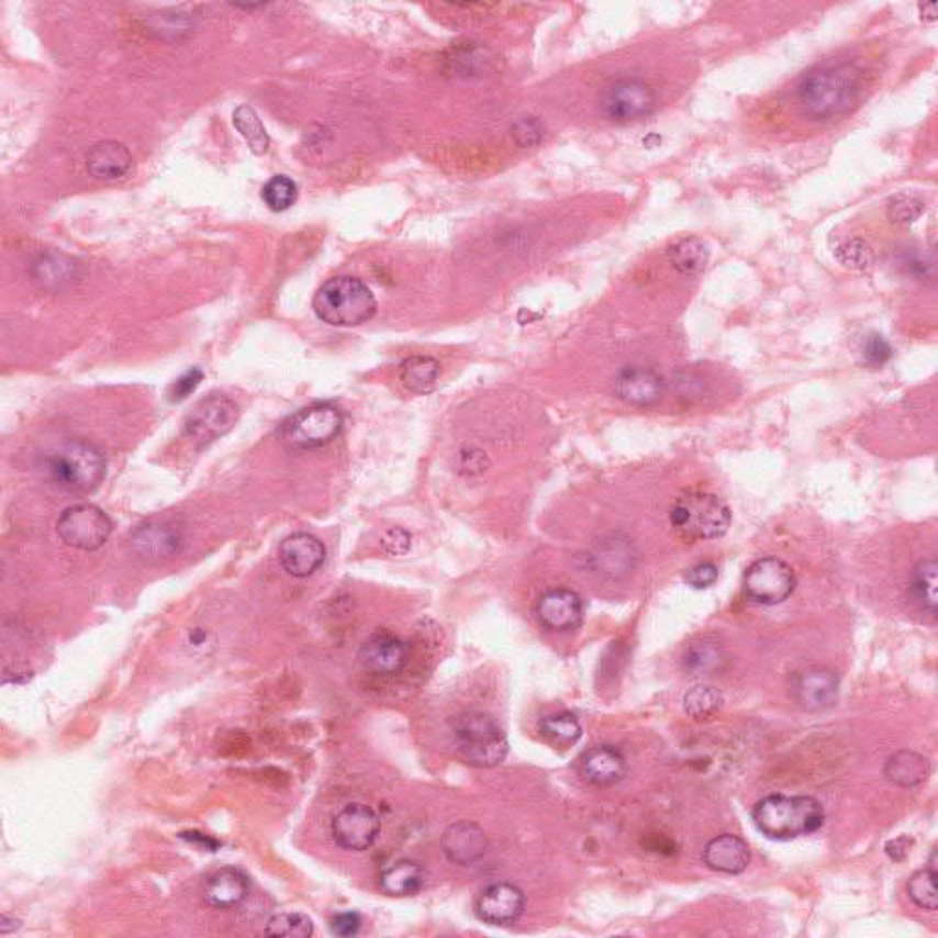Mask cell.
<instances>
[{"label": "cell", "mask_w": 938, "mask_h": 938, "mask_svg": "<svg viewBox=\"0 0 938 938\" xmlns=\"http://www.w3.org/2000/svg\"><path fill=\"white\" fill-rule=\"evenodd\" d=\"M869 89V74L858 62L825 63L795 85V103L811 122H834L860 107Z\"/></svg>", "instance_id": "6da1fadb"}, {"label": "cell", "mask_w": 938, "mask_h": 938, "mask_svg": "<svg viewBox=\"0 0 938 938\" xmlns=\"http://www.w3.org/2000/svg\"><path fill=\"white\" fill-rule=\"evenodd\" d=\"M41 471L63 492L90 495L105 481V455L92 442L70 438L59 442L45 453Z\"/></svg>", "instance_id": "7a4b0ae2"}, {"label": "cell", "mask_w": 938, "mask_h": 938, "mask_svg": "<svg viewBox=\"0 0 938 938\" xmlns=\"http://www.w3.org/2000/svg\"><path fill=\"white\" fill-rule=\"evenodd\" d=\"M751 819L768 839L790 841L817 833L825 823V811L811 795L773 794L753 806Z\"/></svg>", "instance_id": "3957f363"}, {"label": "cell", "mask_w": 938, "mask_h": 938, "mask_svg": "<svg viewBox=\"0 0 938 938\" xmlns=\"http://www.w3.org/2000/svg\"><path fill=\"white\" fill-rule=\"evenodd\" d=\"M314 312L323 323L332 326H358L376 314L375 293L356 277H334L314 295Z\"/></svg>", "instance_id": "277c9868"}, {"label": "cell", "mask_w": 938, "mask_h": 938, "mask_svg": "<svg viewBox=\"0 0 938 938\" xmlns=\"http://www.w3.org/2000/svg\"><path fill=\"white\" fill-rule=\"evenodd\" d=\"M453 737L460 756L476 767H498L509 756V739L495 718L468 712L453 721Z\"/></svg>", "instance_id": "5b68a950"}, {"label": "cell", "mask_w": 938, "mask_h": 938, "mask_svg": "<svg viewBox=\"0 0 938 938\" xmlns=\"http://www.w3.org/2000/svg\"><path fill=\"white\" fill-rule=\"evenodd\" d=\"M669 521L679 536L690 541H707L728 532L732 512L712 493L691 492L673 504Z\"/></svg>", "instance_id": "8992f818"}, {"label": "cell", "mask_w": 938, "mask_h": 938, "mask_svg": "<svg viewBox=\"0 0 938 938\" xmlns=\"http://www.w3.org/2000/svg\"><path fill=\"white\" fill-rule=\"evenodd\" d=\"M343 413L332 403H314L288 416L281 425V440L293 449L326 446L343 429Z\"/></svg>", "instance_id": "52a82bcc"}, {"label": "cell", "mask_w": 938, "mask_h": 938, "mask_svg": "<svg viewBox=\"0 0 938 938\" xmlns=\"http://www.w3.org/2000/svg\"><path fill=\"white\" fill-rule=\"evenodd\" d=\"M241 409L222 392L202 398L183 422V433L197 447H205L227 435L237 424Z\"/></svg>", "instance_id": "ba28073f"}, {"label": "cell", "mask_w": 938, "mask_h": 938, "mask_svg": "<svg viewBox=\"0 0 938 938\" xmlns=\"http://www.w3.org/2000/svg\"><path fill=\"white\" fill-rule=\"evenodd\" d=\"M57 534L68 547L92 552L103 547L112 534V521L94 504H76L63 512Z\"/></svg>", "instance_id": "9c48e42d"}, {"label": "cell", "mask_w": 938, "mask_h": 938, "mask_svg": "<svg viewBox=\"0 0 938 938\" xmlns=\"http://www.w3.org/2000/svg\"><path fill=\"white\" fill-rule=\"evenodd\" d=\"M795 574L789 563L783 559L762 558L757 559L746 570L745 585L746 596L759 605L773 607L779 603L786 602L792 592L795 591Z\"/></svg>", "instance_id": "30bf717a"}, {"label": "cell", "mask_w": 938, "mask_h": 938, "mask_svg": "<svg viewBox=\"0 0 938 938\" xmlns=\"http://www.w3.org/2000/svg\"><path fill=\"white\" fill-rule=\"evenodd\" d=\"M655 107V90L640 79H618L607 85L600 94V109L613 122H636L649 116Z\"/></svg>", "instance_id": "8fae6325"}, {"label": "cell", "mask_w": 938, "mask_h": 938, "mask_svg": "<svg viewBox=\"0 0 938 938\" xmlns=\"http://www.w3.org/2000/svg\"><path fill=\"white\" fill-rule=\"evenodd\" d=\"M331 830L332 838L342 849L361 852L378 838L380 817L364 803H350L334 816Z\"/></svg>", "instance_id": "7c38bea8"}, {"label": "cell", "mask_w": 938, "mask_h": 938, "mask_svg": "<svg viewBox=\"0 0 938 938\" xmlns=\"http://www.w3.org/2000/svg\"><path fill=\"white\" fill-rule=\"evenodd\" d=\"M131 547L147 563H161L182 552L183 534L171 521H147L133 532Z\"/></svg>", "instance_id": "4fadbf2b"}, {"label": "cell", "mask_w": 938, "mask_h": 938, "mask_svg": "<svg viewBox=\"0 0 938 938\" xmlns=\"http://www.w3.org/2000/svg\"><path fill=\"white\" fill-rule=\"evenodd\" d=\"M525 893L514 883H493L482 891L476 911L481 920L492 926H509L520 920L525 911Z\"/></svg>", "instance_id": "5bb4252c"}, {"label": "cell", "mask_w": 938, "mask_h": 938, "mask_svg": "<svg viewBox=\"0 0 938 938\" xmlns=\"http://www.w3.org/2000/svg\"><path fill=\"white\" fill-rule=\"evenodd\" d=\"M407 660L409 649L405 641L387 630H378L375 635H370L359 649V662L370 673H400Z\"/></svg>", "instance_id": "9a60e30c"}, {"label": "cell", "mask_w": 938, "mask_h": 938, "mask_svg": "<svg viewBox=\"0 0 938 938\" xmlns=\"http://www.w3.org/2000/svg\"><path fill=\"white\" fill-rule=\"evenodd\" d=\"M537 618L550 630H574L583 619V602L580 594L570 589H552L539 598L536 605Z\"/></svg>", "instance_id": "2e32d148"}, {"label": "cell", "mask_w": 938, "mask_h": 938, "mask_svg": "<svg viewBox=\"0 0 938 938\" xmlns=\"http://www.w3.org/2000/svg\"><path fill=\"white\" fill-rule=\"evenodd\" d=\"M325 558L326 552L323 543L317 537L304 534V532L288 536L279 548V561H281L282 569L299 580L314 574Z\"/></svg>", "instance_id": "e0dca14e"}, {"label": "cell", "mask_w": 938, "mask_h": 938, "mask_svg": "<svg viewBox=\"0 0 938 938\" xmlns=\"http://www.w3.org/2000/svg\"><path fill=\"white\" fill-rule=\"evenodd\" d=\"M795 701L808 712H822L838 701V677L828 669H808L792 685Z\"/></svg>", "instance_id": "ac0fdd59"}, {"label": "cell", "mask_w": 938, "mask_h": 938, "mask_svg": "<svg viewBox=\"0 0 938 938\" xmlns=\"http://www.w3.org/2000/svg\"><path fill=\"white\" fill-rule=\"evenodd\" d=\"M442 850L451 863L471 866L487 855V834L476 823H455L442 836Z\"/></svg>", "instance_id": "d6986e66"}, {"label": "cell", "mask_w": 938, "mask_h": 938, "mask_svg": "<svg viewBox=\"0 0 938 938\" xmlns=\"http://www.w3.org/2000/svg\"><path fill=\"white\" fill-rule=\"evenodd\" d=\"M614 391L619 400L633 405H652L662 400L666 381L655 370L629 367L619 372Z\"/></svg>", "instance_id": "ffe728a7"}, {"label": "cell", "mask_w": 938, "mask_h": 938, "mask_svg": "<svg viewBox=\"0 0 938 938\" xmlns=\"http://www.w3.org/2000/svg\"><path fill=\"white\" fill-rule=\"evenodd\" d=\"M249 878L237 867L211 872L204 883V898L215 909H233L248 898Z\"/></svg>", "instance_id": "44dd1931"}, {"label": "cell", "mask_w": 938, "mask_h": 938, "mask_svg": "<svg viewBox=\"0 0 938 938\" xmlns=\"http://www.w3.org/2000/svg\"><path fill=\"white\" fill-rule=\"evenodd\" d=\"M583 778L596 786H611L622 781L627 770L625 757L614 746H594L591 750L583 751L578 761Z\"/></svg>", "instance_id": "7402d4cb"}, {"label": "cell", "mask_w": 938, "mask_h": 938, "mask_svg": "<svg viewBox=\"0 0 938 938\" xmlns=\"http://www.w3.org/2000/svg\"><path fill=\"white\" fill-rule=\"evenodd\" d=\"M133 167V155L125 145L114 139H105L92 145L87 155V169L98 180H120Z\"/></svg>", "instance_id": "603a6c76"}, {"label": "cell", "mask_w": 938, "mask_h": 938, "mask_svg": "<svg viewBox=\"0 0 938 938\" xmlns=\"http://www.w3.org/2000/svg\"><path fill=\"white\" fill-rule=\"evenodd\" d=\"M750 847L735 834H723L713 838L704 849V863L712 871L724 874H740L750 863Z\"/></svg>", "instance_id": "cb8c5ba5"}, {"label": "cell", "mask_w": 938, "mask_h": 938, "mask_svg": "<svg viewBox=\"0 0 938 938\" xmlns=\"http://www.w3.org/2000/svg\"><path fill=\"white\" fill-rule=\"evenodd\" d=\"M669 265L685 277H695L706 270L710 246L701 237L679 238L668 249Z\"/></svg>", "instance_id": "d4e9b609"}, {"label": "cell", "mask_w": 938, "mask_h": 938, "mask_svg": "<svg viewBox=\"0 0 938 938\" xmlns=\"http://www.w3.org/2000/svg\"><path fill=\"white\" fill-rule=\"evenodd\" d=\"M424 869L411 860H398L381 872L380 885L389 896H413L424 887Z\"/></svg>", "instance_id": "484cf974"}, {"label": "cell", "mask_w": 938, "mask_h": 938, "mask_svg": "<svg viewBox=\"0 0 938 938\" xmlns=\"http://www.w3.org/2000/svg\"><path fill=\"white\" fill-rule=\"evenodd\" d=\"M885 778L900 786H916L929 775V762L915 751L902 750L889 757L885 762Z\"/></svg>", "instance_id": "4316f807"}, {"label": "cell", "mask_w": 938, "mask_h": 938, "mask_svg": "<svg viewBox=\"0 0 938 938\" xmlns=\"http://www.w3.org/2000/svg\"><path fill=\"white\" fill-rule=\"evenodd\" d=\"M438 376H440V364L431 356H411L403 361L400 369L403 387L418 397L429 394L435 389Z\"/></svg>", "instance_id": "83f0119b"}, {"label": "cell", "mask_w": 938, "mask_h": 938, "mask_svg": "<svg viewBox=\"0 0 938 938\" xmlns=\"http://www.w3.org/2000/svg\"><path fill=\"white\" fill-rule=\"evenodd\" d=\"M907 894L918 907L927 911H937V852L933 850L929 858V867L915 872L907 882Z\"/></svg>", "instance_id": "f1b7e54d"}, {"label": "cell", "mask_w": 938, "mask_h": 938, "mask_svg": "<svg viewBox=\"0 0 938 938\" xmlns=\"http://www.w3.org/2000/svg\"><path fill=\"white\" fill-rule=\"evenodd\" d=\"M937 559H926L922 563L916 565L911 578V592L915 596L916 602L920 603L922 607L931 613V616L937 614Z\"/></svg>", "instance_id": "f546056e"}, {"label": "cell", "mask_w": 938, "mask_h": 938, "mask_svg": "<svg viewBox=\"0 0 938 938\" xmlns=\"http://www.w3.org/2000/svg\"><path fill=\"white\" fill-rule=\"evenodd\" d=\"M233 125L237 127L238 133L246 139V144L249 145V149L254 150L255 155L268 153L270 136L266 133L259 114L252 107H238L237 111L233 112Z\"/></svg>", "instance_id": "4dcf8cb0"}, {"label": "cell", "mask_w": 938, "mask_h": 938, "mask_svg": "<svg viewBox=\"0 0 938 938\" xmlns=\"http://www.w3.org/2000/svg\"><path fill=\"white\" fill-rule=\"evenodd\" d=\"M265 933L268 937L309 938L314 933V922L304 913H279L268 920Z\"/></svg>", "instance_id": "1f68e13d"}, {"label": "cell", "mask_w": 938, "mask_h": 938, "mask_svg": "<svg viewBox=\"0 0 938 938\" xmlns=\"http://www.w3.org/2000/svg\"><path fill=\"white\" fill-rule=\"evenodd\" d=\"M834 255H836L839 265L847 270L863 271L869 270L874 265V252H872L871 244L860 237L847 238L839 244Z\"/></svg>", "instance_id": "d6a6232c"}, {"label": "cell", "mask_w": 938, "mask_h": 938, "mask_svg": "<svg viewBox=\"0 0 938 938\" xmlns=\"http://www.w3.org/2000/svg\"><path fill=\"white\" fill-rule=\"evenodd\" d=\"M539 728L547 739L558 745H574L583 734L580 721L572 713H559V715L543 718Z\"/></svg>", "instance_id": "836d02e7"}, {"label": "cell", "mask_w": 938, "mask_h": 938, "mask_svg": "<svg viewBox=\"0 0 938 938\" xmlns=\"http://www.w3.org/2000/svg\"><path fill=\"white\" fill-rule=\"evenodd\" d=\"M721 706H723V695L712 685H695L684 696L685 712L699 721L712 717Z\"/></svg>", "instance_id": "e575fe53"}, {"label": "cell", "mask_w": 938, "mask_h": 938, "mask_svg": "<svg viewBox=\"0 0 938 938\" xmlns=\"http://www.w3.org/2000/svg\"><path fill=\"white\" fill-rule=\"evenodd\" d=\"M263 200L271 211H287L295 204L298 200V183L293 182L292 178L273 177L266 182L263 188Z\"/></svg>", "instance_id": "d590c367"}, {"label": "cell", "mask_w": 938, "mask_h": 938, "mask_svg": "<svg viewBox=\"0 0 938 938\" xmlns=\"http://www.w3.org/2000/svg\"><path fill=\"white\" fill-rule=\"evenodd\" d=\"M926 211V202L913 194H896L889 200L887 219L898 226H909Z\"/></svg>", "instance_id": "8d00e7d4"}, {"label": "cell", "mask_w": 938, "mask_h": 938, "mask_svg": "<svg viewBox=\"0 0 938 938\" xmlns=\"http://www.w3.org/2000/svg\"><path fill=\"white\" fill-rule=\"evenodd\" d=\"M891 356H893V348L885 337L880 336V334H872V336L867 337L866 345H863V359H866L867 365L882 367V365L887 364Z\"/></svg>", "instance_id": "74e56055"}, {"label": "cell", "mask_w": 938, "mask_h": 938, "mask_svg": "<svg viewBox=\"0 0 938 938\" xmlns=\"http://www.w3.org/2000/svg\"><path fill=\"white\" fill-rule=\"evenodd\" d=\"M718 660V652L707 644L691 647L690 651L685 652L684 666L691 671H706V669L715 666Z\"/></svg>", "instance_id": "f35d334b"}, {"label": "cell", "mask_w": 938, "mask_h": 938, "mask_svg": "<svg viewBox=\"0 0 938 938\" xmlns=\"http://www.w3.org/2000/svg\"><path fill=\"white\" fill-rule=\"evenodd\" d=\"M204 378V372L200 369H191L186 372V375L180 376L175 383L171 386V391H169V398H171V402H182L189 394H193L197 391V387L200 386V381Z\"/></svg>", "instance_id": "ab89813d"}, {"label": "cell", "mask_w": 938, "mask_h": 938, "mask_svg": "<svg viewBox=\"0 0 938 938\" xmlns=\"http://www.w3.org/2000/svg\"><path fill=\"white\" fill-rule=\"evenodd\" d=\"M717 580V565L712 563V561H704V563L695 565V567L688 572V576H685V581H688L691 587L699 589V591L707 589V587H712Z\"/></svg>", "instance_id": "60d3db41"}, {"label": "cell", "mask_w": 938, "mask_h": 938, "mask_svg": "<svg viewBox=\"0 0 938 938\" xmlns=\"http://www.w3.org/2000/svg\"><path fill=\"white\" fill-rule=\"evenodd\" d=\"M381 548L389 556H403L411 548V536L403 528H389L381 536Z\"/></svg>", "instance_id": "b9f144b4"}, {"label": "cell", "mask_w": 938, "mask_h": 938, "mask_svg": "<svg viewBox=\"0 0 938 938\" xmlns=\"http://www.w3.org/2000/svg\"><path fill=\"white\" fill-rule=\"evenodd\" d=\"M359 927H361V916L354 911L342 913L331 920V931L336 937H354L359 931Z\"/></svg>", "instance_id": "7bdbcfd3"}, {"label": "cell", "mask_w": 938, "mask_h": 938, "mask_svg": "<svg viewBox=\"0 0 938 938\" xmlns=\"http://www.w3.org/2000/svg\"><path fill=\"white\" fill-rule=\"evenodd\" d=\"M458 460H460V469H466V473H469V476L482 473L488 466L487 455L482 451H477V449L460 451Z\"/></svg>", "instance_id": "ee69618b"}, {"label": "cell", "mask_w": 938, "mask_h": 938, "mask_svg": "<svg viewBox=\"0 0 938 938\" xmlns=\"http://www.w3.org/2000/svg\"><path fill=\"white\" fill-rule=\"evenodd\" d=\"M515 134L520 136L521 144L534 145L541 139L543 127L536 120H525V122H521L520 131Z\"/></svg>", "instance_id": "f6af8a7d"}, {"label": "cell", "mask_w": 938, "mask_h": 938, "mask_svg": "<svg viewBox=\"0 0 938 938\" xmlns=\"http://www.w3.org/2000/svg\"><path fill=\"white\" fill-rule=\"evenodd\" d=\"M19 927H21V920H18V918H12L10 915H2V918H0V933L2 935H10V933L15 931Z\"/></svg>", "instance_id": "bcb514c9"}]
</instances>
